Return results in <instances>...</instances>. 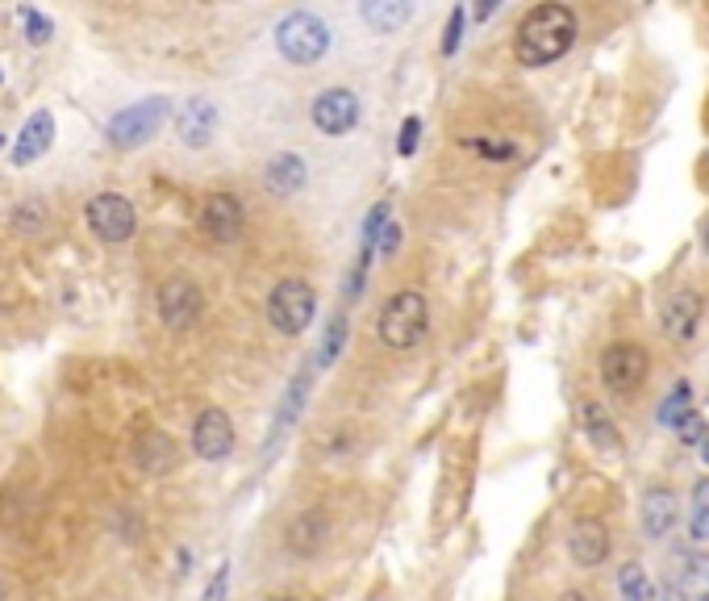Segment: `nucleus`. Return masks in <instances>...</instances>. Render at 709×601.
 I'll return each mask as SVG.
<instances>
[{
    "instance_id": "nucleus-24",
    "label": "nucleus",
    "mask_w": 709,
    "mask_h": 601,
    "mask_svg": "<svg viewBox=\"0 0 709 601\" xmlns=\"http://www.w3.org/2000/svg\"><path fill=\"white\" fill-rule=\"evenodd\" d=\"M692 413V384L689 380H676L673 384V393L664 397V405H659V426H680L685 418Z\"/></svg>"
},
{
    "instance_id": "nucleus-21",
    "label": "nucleus",
    "mask_w": 709,
    "mask_h": 601,
    "mask_svg": "<svg viewBox=\"0 0 709 601\" xmlns=\"http://www.w3.org/2000/svg\"><path fill=\"white\" fill-rule=\"evenodd\" d=\"M580 426L589 434V443L597 451H617L622 447V434H617L614 418L605 413L601 401H580Z\"/></svg>"
},
{
    "instance_id": "nucleus-15",
    "label": "nucleus",
    "mask_w": 709,
    "mask_h": 601,
    "mask_svg": "<svg viewBox=\"0 0 709 601\" xmlns=\"http://www.w3.org/2000/svg\"><path fill=\"white\" fill-rule=\"evenodd\" d=\"M326 544H330V514L326 509H300L297 518L284 526V547L297 560H314Z\"/></svg>"
},
{
    "instance_id": "nucleus-8",
    "label": "nucleus",
    "mask_w": 709,
    "mask_h": 601,
    "mask_svg": "<svg viewBox=\"0 0 709 601\" xmlns=\"http://www.w3.org/2000/svg\"><path fill=\"white\" fill-rule=\"evenodd\" d=\"M201 309H205V293L188 276H171V281L159 284V321L168 330H188L201 318Z\"/></svg>"
},
{
    "instance_id": "nucleus-28",
    "label": "nucleus",
    "mask_w": 709,
    "mask_h": 601,
    "mask_svg": "<svg viewBox=\"0 0 709 601\" xmlns=\"http://www.w3.org/2000/svg\"><path fill=\"white\" fill-rule=\"evenodd\" d=\"M676 431H680V443H685V447H701V443H706V418H701V413H689Z\"/></svg>"
},
{
    "instance_id": "nucleus-1",
    "label": "nucleus",
    "mask_w": 709,
    "mask_h": 601,
    "mask_svg": "<svg viewBox=\"0 0 709 601\" xmlns=\"http://www.w3.org/2000/svg\"><path fill=\"white\" fill-rule=\"evenodd\" d=\"M576 42V13L568 4H539L530 9L514 38V55L522 67H547L572 51Z\"/></svg>"
},
{
    "instance_id": "nucleus-35",
    "label": "nucleus",
    "mask_w": 709,
    "mask_h": 601,
    "mask_svg": "<svg viewBox=\"0 0 709 601\" xmlns=\"http://www.w3.org/2000/svg\"><path fill=\"white\" fill-rule=\"evenodd\" d=\"M560 601H589L584 593H576V589H568V593H560Z\"/></svg>"
},
{
    "instance_id": "nucleus-31",
    "label": "nucleus",
    "mask_w": 709,
    "mask_h": 601,
    "mask_svg": "<svg viewBox=\"0 0 709 601\" xmlns=\"http://www.w3.org/2000/svg\"><path fill=\"white\" fill-rule=\"evenodd\" d=\"M464 9H455L451 13V21H447V38H443V55H455L459 51V38H464Z\"/></svg>"
},
{
    "instance_id": "nucleus-25",
    "label": "nucleus",
    "mask_w": 709,
    "mask_h": 601,
    "mask_svg": "<svg viewBox=\"0 0 709 601\" xmlns=\"http://www.w3.org/2000/svg\"><path fill=\"white\" fill-rule=\"evenodd\" d=\"M347 330H351L347 314H335V318H330V326H326V338H321L318 368H330V363L342 356V347H347Z\"/></svg>"
},
{
    "instance_id": "nucleus-14",
    "label": "nucleus",
    "mask_w": 709,
    "mask_h": 601,
    "mask_svg": "<svg viewBox=\"0 0 709 601\" xmlns=\"http://www.w3.org/2000/svg\"><path fill=\"white\" fill-rule=\"evenodd\" d=\"M701 314H706L701 293L676 288L673 297L664 300V309H659V326H664V335L673 338V342H692V338H697V326H701Z\"/></svg>"
},
{
    "instance_id": "nucleus-6",
    "label": "nucleus",
    "mask_w": 709,
    "mask_h": 601,
    "mask_svg": "<svg viewBox=\"0 0 709 601\" xmlns=\"http://www.w3.org/2000/svg\"><path fill=\"white\" fill-rule=\"evenodd\" d=\"M84 218H88V230H93L96 239L109 246L130 243L134 230H138V209L121 192H96L88 209H84Z\"/></svg>"
},
{
    "instance_id": "nucleus-3",
    "label": "nucleus",
    "mask_w": 709,
    "mask_h": 601,
    "mask_svg": "<svg viewBox=\"0 0 709 601\" xmlns=\"http://www.w3.org/2000/svg\"><path fill=\"white\" fill-rule=\"evenodd\" d=\"M276 46L288 63L297 67H314L326 51H330V25L314 13V9H293L284 13L276 25Z\"/></svg>"
},
{
    "instance_id": "nucleus-29",
    "label": "nucleus",
    "mask_w": 709,
    "mask_h": 601,
    "mask_svg": "<svg viewBox=\"0 0 709 601\" xmlns=\"http://www.w3.org/2000/svg\"><path fill=\"white\" fill-rule=\"evenodd\" d=\"M417 134H422V117H405V122H401V134H396V150H401L405 159L417 150Z\"/></svg>"
},
{
    "instance_id": "nucleus-17",
    "label": "nucleus",
    "mask_w": 709,
    "mask_h": 601,
    "mask_svg": "<svg viewBox=\"0 0 709 601\" xmlns=\"http://www.w3.org/2000/svg\"><path fill=\"white\" fill-rule=\"evenodd\" d=\"M263 184H267L272 197L288 201V197H297L300 188L309 184V164H305L300 155H293V150H281V155H272V159H267Z\"/></svg>"
},
{
    "instance_id": "nucleus-18",
    "label": "nucleus",
    "mask_w": 709,
    "mask_h": 601,
    "mask_svg": "<svg viewBox=\"0 0 709 601\" xmlns=\"http://www.w3.org/2000/svg\"><path fill=\"white\" fill-rule=\"evenodd\" d=\"M568 556H572L580 568L605 563V556H610V530H605V523L580 518V523L572 526V535H568Z\"/></svg>"
},
{
    "instance_id": "nucleus-39",
    "label": "nucleus",
    "mask_w": 709,
    "mask_h": 601,
    "mask_svg": "<svg viewBox=\"0 0 709 601\" xmlns=\"http://www.w3.org/2000/svg\"><path fill=\"white\" fill-rule=\"evenodd\" d=\"M706 251H709V222H706Z\"/></svg>"
},
{
    "instance_id": "nucleus-37",
    "label": "nucleus",
    "mask_w": 709,
    "mask_h": 601,
    "mask_svg": "<svg viewBox=\"0 0 709 601\" xmlns=\"http://www.w3.org/2000/svg\"><path fill=\"white\" fill-rule=\"evenodd\" d=\"M701 460L709 464V434H706V443H701Z\"/></svg>"
},
{
    "instance_id": "nucleus-16",
    "label": "nucleus",
    "mask_w": 709,
    "mask_h": 601,
    "mask_svg": "<svg viewBox=\"0 0 709 601\" xmlns=\"http://www.w3.org/2000/svg\"><path fill=\"white\" fill-rule=\"evenodd\" d=\"M51 143H55V113L51 109L30 113L18 134V143H13V164H18V168H30V164H38V159L51 150Z\"/></svg>"
},
{
    "instance_id": "nucleus-34",
    "label": "nucleus",
    "mask_w": 709,
    "mask_h": 601,
    "mask_svg": "<svg viewBox=\"0 0 709 601\" xmlns=\"http://www.w3.org/2000/svg\"><path fill=\"white\" fill-rule=\"evenodd\" d=\"M18 225H21V230H30V225H42V209H38V205H25V209L18 213Z\"/></svg>"
},
{
    "instance_id": "nucleus-10",
    "label": "nucleus",
    "mask_w": 709,
    "mask_h": 601,
    "mask_svg": "<svg viewBox=\"0 0 709 601\" xmlns=\"http://www.w3.org/2000/svg\"><path fill=\"white\" fill-rule=\"evenodd\" d=\"M309 117L326 138H342L359 126V96L351 88H326V93H318Z\"/></svg>"
},
{
    "instance_id": "nucleus-33",
    "label": "nucleus",
    "mask_w": 709,
    "mask_h": 601,
    "mask_svg": "<svg viewBox=\"0 0 709 601\" xmlns=\"http://www.w3.org/2000/svg\"><path fill=\"white\" fill-rule=\"evenodd\" d=\"M396 246H401V225L389 222L384 230H380V243H375V251H380V255H396Z\"/></svg>"
},
{
    "instance_id": "nucleus-36",
    "label": "nucleus",
    "mask_w": 709,
    "mask_h": 601,
    "mask_svg": "<svg viewBox=\"0 0 709 601\" xmlns=\"http://www.w3.org/2000/svg\"><path fill=\"white\" fill-rule=\"evenodd\" d=\"M692 601H709V577H706V584L697 589V598H692Z\"/></svg>"
},
{
    "instance_id": "nucleus-2",
    "label": "nucleus",
    "mask_w": 709,
    "mask_h": 601,
    "mask_svg": "<svg viewBox=\"0 0 709 601\" xmlns=\"http://www.w3.org/2000/svg\"><path fill=\"white\" fill-rule=\"evenodd\" d=\"M430 330V300L417 288H401L384 300L380 318H375V335L389 351H413Z\"/></svg>"
},
{
    "instance_id": "nucleus-7",
    "label": "nucleus",
    "mask_w": 709,
    "mask_h": 601,
    "mask_svg": "<svg viewBox=\"0 0 709 601\" xmlns=\"http://www.w3.org/2000/svg\"><path fill=\"white\" fill-rule=\"evenodd\" d=\"M647 368H652V359L635 342H614L601 351V384L614 397L638 393V384L647 380Z\"/></svg>"
},
{
    "instance_id": "nucleus-27",
    "label": "nucleus",
    "mask_w": 709,
    "mask_h": 601,
    "mask_svg": "<svg viewBox=\"0 0 709 601\" xmlns=\"http://www.w3.org/2000/svg\"><path fill=\"white\" fill-rule=\"evenodd\" d=\"M21 21H25V42L30 46H46L55 38V21L46 13H38V9H21Z\"/></svg>"
},
{
    "instance_id": "nucleus-38",
    "label": "nucleus",
    "mask_w": 709,
    "mask_h": 601,
    "mask_svg": "<svg viewBox=\"0 0 709 601\" xmlns=\"http://www.w3.org/2000/svg\"><path fill=\"white\" fill-rule=\"evenodd\" d=\"M267 601H305V598H267Z\"/></svg>"
},
{
    "instance_id": "nucleus-30",
    "label": "nucleus",
    "mask_w": 709,
    "mask_h": 601,
    "mask_svg": "<svg viewBox=\"0 0 709 601\" xmlns=\"http://www.w3.org/2000/svg\"><path fill=\"white\" fill-rule=\"evenodd\" d=\"M225 593H230V560L218 563V572H213V581L205 584V598L201 601H225Z\"/></svg>"
},
{
    "instance_id": "nucleus-26",
    "label": "nucleus",
    "mask_w": 709,
    "mask_h": 601,
    "mask_svg": "<svg viewBox=\"0 0 709 601\" xmlns=\"http://www.w3.org/2000/svg\"><path fill=\"white\" fill-rule=\"evenodd\" d=\"M689 530H692V539H697V544H706V539H709V476H701V481L692 485Z\"/></svg>"
},
{
    "instance_id": "nucleus-9",
    "label": "nucleus",
    "mask_w": 709,
    "mask_h": 601,
    "mask_svg": "<svg viewBox=\"0 0 709 601\" xmlns=\"http://www.w3.org/2000/svg\"><path fill=\"white\" fill-rule=\"evenodd\" d=\"M243 222H246L243 201H239L234 192H209L205 205H201V234H205L209 243H218V246L239 243Z\"/></svg>"
},
{
    "instance_id": "nucleus-5",
    "label": "nucleus",
    "mask_w": 709,
    "mask_h": 601,
    "mask_svg": "<svg viewBox=\"0 0 709 601\" xmlns=\"http://www.w3.org/2000/svg\"><path fill=\"white\" fill-rule=\"evenodd\" d=\"M171 117V101L168 96H147L138 101L130 109L113 113L109 126H105V138H109L117 150H134V147H147L155 134L163 130V122Z\"/></svg>"
},
{
    "instance_id": "nucleus-32",
    "label": "nucleus",
    "mask_w": 709,
    "mask_h": 601,
    "mask_svg": "<svg viewBox=\"0 0 709 601\" xmlns=\"http://www.w3.org/2000/svg\"><path fill=\"white\" fill-rule=\"evenodd\" d=\"M467 147L480 150V155H488V159H509V155H514V147H509V143H488V138H467Z\"/></svg>"
},
{
    "instance_id": "nucleus-40",
    "label": "nucleus",
    "mask_w": 709,
    "mask_h": 601,
    "mask_svg": "<svg viewBox=\"0 0 709 601\" xmlns=\"http://www.w3.org/2000/svg\"><path fill=\"white\" fill-rule=\"evenodd\" d=\"M0 601H4V584H0Z\"/></svg>"
},
{
    "instance_id": "nucleus-11",
    "label": "nucleus",
    "mask_w": 709,
    "mask_h": 601,
    "mask_svg": "<svg viewBox=\"0 0 709 601\" xmlns=\"http://www.w3.org/2000/svg\"><path fill=\"white\" fill-rule=\"evenodd\" d=\"M192 451L201 455V460H225L230 451H234V422H230V413L218 410V405H205V410L192 418Z\"/></svg>"
},
{
    "instance_id": "nucleus-19",
    "label": "nucleus",
    "mask_w": 709,
    "mask_h": 601,
    "mask_svg": "<svg viewBox=\"0 0 709 601\" xmlns=\"http://www.w3.org/2000/svg\"><path fill=\"white\" fill-rule=\"evenodd\" d=\"M638 523L647 539H664L676 526V493L668 485H652L638 502Z\"/></svg>"
},
{
    "instance_id": "nucleus-4",
    "label": "nucleus",
    "mask_w": 709,
    "mask_h": 601,
    "mask_svg": "<svg viewBox=\"0 0 709 601\" xmlns=\"http://www.w3.org/2000/svg\"><path fill=\"white\" fill-rule=\"evenodd\" d=\"M318 318V293H314V284L297 281V276H288L272 288V297H267V321H272V330L276 335H305L309 326Z\"/></svg>"
},
{
    "instance_id": "nucleus-22",
    "label": "nucleus",
    "mask_w": 709,
    "mask_h": 601,
    "mask_svg": "<svg viewBox=\"0 0 709 601\" xmlns=\"http://www.w3.org/2000/svg\"><path fill=\"white\" fill-rule=\"evenodd\" d=\"M359 18L368 21L375 34H396L413 18V4H405V0H363Z\"/></svg>"
},
{
    "instance_id": "nucleus-23",
    "label": "nucleus",
    "mask_w": 709,
    "mask_h": 601,
    "mask_svg": "<svg viewBox=\"0 0 709 601\" xmlns=\"http://www.w3.org/2000/svg\"><path fill=\"white\" fill-rule=\"evenodd\" d=\"M617 593L622 601H655V584L647 577V568L638 560L622 563V572H617Z\"/></svg>"
},
{
    "instance_id": "nucleus-13",
    "label": "nucleus",
    "mask_w": 709,
    "mask_h": 601,
    "mask_svg": "<svg viewBox=\"0 0 709 601\" xmlns=\"http://www.w3.org/2000/svg\"><path fill=\"white\" fill-rule=\"evenodd\" d=\"M309 389H314V368H300L293 380H288V389H284L281 405H276V418H272V431H267V443H263V455L267 451H276L288 439V431L300 422V413H305V401H309Z\"/></svg>"
},
{
    "instance_id": "nucleus-12",
    "label": "nucleus",
    "mask_w": 709,
    "mask_h": 601,
    "mask_svg": "<svg viewBox=\"0 0 709 601\" xmlns=\"http://www.w3.org/2000/svg\"><path fill=\"white\" fill-rule=\"evenodd\" d=\"M218 134V105L209 96H188L176 109V138L188 150H205Z\"/></svg>"
},
{
    "instance_id": "nucleus-20",
    "label": "nucleus",
    "mask_w": 709,
    "mask_h": 601,
    "mask_svg": "<svg viewBox=\"0 0 709 601\" xmlns=\"http://www.w3.org/2000/svg\"><path fill=\"white\" fill-rule=\"evenodd\" d=\"M134 464L150 472V476H159V472H171L180 464V451L163 431H147L138 434V443H134Z\"/></svg>"
}]
</instances>
